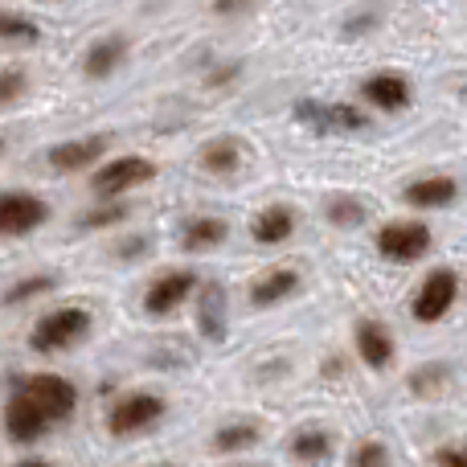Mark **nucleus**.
Masks as SVG:
<instances>
[{
    "instance_id": "11",
    "label": "nucleus",
    "mask_w": 467,
    "mask_h": 467,
    "mask_svg": "<svg viewBox=\"0 0 467 467\" xmlns=\"http://www.w3.org/2000/svg\"><path fill=\"white\" fill-rule=\"evenodd\" d=\"M107 148H111V136H82V140H66V144L49 148V169L54 172H82L95 161H103Z\"/></svg>"
},
{
    "instance_id": "20",
    "label": "nucleus",
    "mask_w": 467,
    "mask_h": 467,
    "mask_svg": "<svg viewBox=\"0 0 467 467\" xmlns=\"http://www.w3.org/2000/svg\"><path fill=\"white\" fill-rule=\"evenodd\" d=\"M291 455H296L299 463H324L332 455V435L320 431V427L299 431V435L291 439Z\"/></svg>"
},
{
    "instance_id": "25",
    "label": "nucleus",
    "mask_w": 467,
    "mask_h": 467,
    "mask_svg": "<svg viewBox=\"0 0 467 467\" xmlns=\"http://www.w3.org/2000/svg\"><path fill=\"white\" fill-rule=\"evenodd\" d=\"M328 218L337 222V226H361V222H365V205L353 202V197H332V202H328Z\"/></svg>"
},
{
    "instance_id": "4",
    "label": "nucleus",
    "mask_w": 467,
    "mask_h": 467,
    "mask_svg": "<svg viewBox=\"0 0 467 467\" xmlns=\"http://www.w3.org/2000/svg\"><path fill=\"white\" fill-rule=\"evenodd\" d=\"M161 419H164V398L148 394V389H136V394H123L119 402L111 406L107 431H111L115 439H128V435H140V431L156 427Z\"/></svg>"
},
{
    "instance_id": "24",
    "label": "nucleus",
    "mask_w": 467,
    "mask_h": 467,
    "mask_svg": "<svg viewBox=\"0 0 467 467\" xmlns=\"http://www.w3.org/2000/svg\"><path fill=\"white\" fill-rule=\"evenodd\" d=\"M37 37H41V29L29 21V16L0 13V41H21V46H33Z\"/></svg>"
},
{
    "instance_id": "33",
    "label": "nucleus",
    "mask_w": 467,
    "mask_h": 467,
    "mask_svg": "<svg viewBox=\"0 0 467 467\" xmlns=\"http://www.w3.org/2000/svg\"><path fill=\"white\" fill-rule=\"evenodd\" d=\"M0 148H5V140H0Z\"/></svg>"
},
{
    "instance_id": "22",
    "label": "nucleus",
    "mask_w": 467,
    "mask_h": 467,
    "mask_svg": "<svg viewBox=\"0 0 467 467\" xmlns=\"http://www.w3.org/2000/svg\"><path fill=\"white\" fill-rule=\"evenodd\" d=\"M258 422H226V427L213 435V451H242V447L258 443Z\"/></svg>"
},
{
    "instance_id": "26",
    "label": "nucleus",
    "mask_w": 467,
    "mask_h": 467,
    "mask_svg": "<svg viewBox=\"0 0 467 467\" xmlns=\"http://www.w3.org/2000/svg\"><path fill=\"white\" fill-rule=\"evenodd\" d=\"M128 218V205L123 202H107V205H99L95 213H87V218H82V226L87 230H103V226H115V222H123Z\"/></svg>"
},
{
    "instance_id": "29",
    "label": "nucleus",
    "mask_w": 467,
    "mask_h": 467,
    "mask_svg": "<svg viewBox=\"0 0 467 467\" xmlns=\"http://www.w3.org/2000/svg\"><path fill=\"white\" fill-rule=\"evenodd\" d=\"M435 467H467V447H443L435 455Z\"/></svg>"
},
{
    "instance_id": "21",
    "label": "nucleus",
    "mask_w": 467,
    "mask_h": 467,
    "mask_svg": "<svg viewBox=\"0 0 467 467\" xmlns=\"http://www.w3.org/2000/svg\"><path fill=\"white\" fill-rule=\"evenodd\" d=\"M202 164L210 172H218V177H226V172H234L242 164V144L238 140H210V144L202 148Z\"/></svg>"
},
{
    "instance_id": "15",
    "label": "nucleus",
    "mask_w": 467,
    "mask_h": 467,
    "mask_svg": "<svg viewBox=\"0 0 467 467\" xmlns=\"http://www.w3.org/2000/svg\"><path fill=\"white\" fill-rule=\"evenodd\" d=\"M123 57H128V41L103 37L87 49V57H82V74H87V78H111V74L123 66Z\"/></svg>"
},
{
    "instance_id": "14",
    "label": "nucleus",
    "mask_w": 467,
    "mask_h": 467,
    "mask_svg": "<svg viewBox=\"0 0 467 467\" xmlns=\"http://www.w3.org/2000/svg\"><path fill=\"white\" fill-rule=\"evenodd\" d=\"M361 95L381 111H402L410 103V82L402 74H373V78L361 82Z\"/></svg>"
},
{
    "instance_id": "23",
    "label": "nucleus",
    "mask_w": 467,
    "mask_h": 467,
    "mask_svg": "<svg viewBox=\"0 0 467 467\" xmlns=\"http://www.w3.org/2000/svg\"><path fill=\"white\" fill-rule=\"evenodd\" d=\"M54 275H29V279L13 283V287L5 291V304H29V299L46 296V291H54Z\"/></svg>"
},
{
    "instance_id": "32",
    "label": "nucleus",
    "mask_w": 467,
    "mask_h": 467,
    "mask_svg": "<svg viewBox=\"0 0 467 467\" xmlns=\"http://www.w3.org/2000/svg\"><path fill=\"white\" fill-rule=\"evenodd\" d=\"M156 467H169V463H156Z\"/></svg>"
},
{
    "instance_id": "7",
    "label": "nucleus",
    "mask_w": 467,
    "mask_h": 467,
    "mask_svg": "<svg viewBox=\"0 0 467 467\" xmlns=\"http://www.w3.org/2000/svg\"><path fill=\"white\" fill-rule=\"evenodd\" d=\"M296 119L312 131H361L365 115L357 107H345V103H320V99H299L296 103Z\"/></svg>"
},
{
    "instance_id": "1",
    "label": "nucleus",
    "mask_w": 467,
    "mask_h": 467,
    "mask_svg": "<svg viewBox=\"0 0 467 467\" xmlns=\"http://www.w3.org/2000/svg\"><path fill=\"white\" fill-rule=\"evenodd\" d=\"M90 337V312L87 307H54V312L37 316L29 328L33 353H66V348L82 345Z\"/></svg>"
},
{
    "instance_id": "30",
    "label": "nucleus",
    "mask_w": 467,
    "mask_h": 467,
    "mask_svg": "<svg viewBox=\"0 0 467 467\" xmlns=\"http://www.w3.org/2000/svg\"><path fill=\"white\" fill-rule=\"evenodd\" d=\"M246 0H218V13H234V8H242Z\"/></svg>"
},
{
    "instance_id": "10",
    "label": "nucleus",
    "mask_w": 467,
    "mask_h": 467,
    "mask_svg": "<svg viewBox=\"0 0 467 467\" xmlns=\"http://www.w3.org/2000/svg\"><path fill=\"white\" fill-rule=\"evenodd\" d=\"M197 287V275L193 271H169L144 291V312L148 316H172Z\"/></svg>"
},
{
    "instance_id": "3",
    "label": "nucleus",
    "mask_w": 467,
    "mask_h": 467,
    "mask_svg": "<svg viewBox=\"0 0 467 467\" xmlns=\"http://www.w3.org/2000/svg\"><path fill=\"white\" fill-rule=\"evenodd\" d=\"M148 181H156L152 161H144V156H115V161H107L103 169L90 177V189H95L99 202H119L123 193L148 185Z\"/></svg>"
},
{
    "instance_id": "18",
    "label": "nucleus",
    "mask_w": 467,
    "mask_h": 467,
    "mask_svg": "<svg viewBox=\"0 0 467 467\" xmlns=\"http://www.w3.org/2000/svg\"><path fill=\"white\" fill-rule=\"evenodd\" d=\"M254 242H263V246H279V242H287L291 234H296V213L287 210V205H271V210H263L254 218Z\"/></svg>"
},
{
    "instance_id": "8",
    "label": "nucleus",
    "mask_w": 467,
    "mask_h": 467,
    "mask_svg": "<svg viewBox=\"0 0 467 467\" xmlns=\"http://www.w3.org/2000/svg\"><path fill=\"white\" fill-rule=\"evenodd\" d=\"M378 250L389 263H419L431 250V230L422 222H394V226L378 230Z\"/></svg>"
},
{
    "instance_id": "31",
    "label": "nucleus",
    "mask_w": 467,
    "mask_h": 467,
    "mask_svg": "<svg viewBox=\"0 0 467 467\" xmlns=\"http://www.w3.org/2000/svg\"><path fill=\"white\" fill-rule=\"evenodd\" d=\"M13 467H54L49 460H21V463H13Z\"/></svg>"
},
{
    "instance_id": "13",
    "label": "nucleus",
    "mask_w": 467,
    "mask_h": 467,
    "mask_svg": "<svg viewBox=\"0 0 467 467\" xmlns=\"http://www.w3.org/2000/svg\"><path fill=\"white\" fill-rule=\"evenodd\" d=\"M197 328L205 340H226V287L222 283H205L202 299H197Z\"/></svg>"
},
{
    "instance_id": "9",
    "label": "nucleus",
    "mask_w": 467,
    "mask_h": 467,
    "mask_svg": "<svg viewBox=\"0 0 467 467\" xmlns=\"http://www.w3.org/2000/svg\"><path fill=\"white\" fill-rule=\"evenodd\" d=\"M49 427H54V422H49L46 414L37 410V402H33L29 394H21V389L5 402V435L13 439V443H21V447L37 443Z\"/></svg>"
},
{
    "instance_id": "28",
    "label": "nucleus",
    "mask_w": 467,
    "mask_h": 467,
    "mask_svg": "<svg viewBox=\"0 0 467 467\" xmlns=\"http://www.w3.org/2000/svg\"><path fill=\"white\" fill-rule=\"evenodd\" d=\"M348 467H389V451H386L381 443H373V439H369V443H361V447L353 451Z\"/></svg>"
},
{
    "instance_id": "2",
    "label": "nucleus",
    "mask_w": 467,
    "mask_h": 467,
    "mask_svg": "<svg viewBox=\"0 0 467 467\" xmlns=\"http://www.w3.org/2000/svg\"><path fill=\"white\" fill-rule=\"evenodd\" d=\"M16 389L29 394L49 422H66L74 410H78V386L66 381L62 373H29V378L16 381Z\"/></svg>"
},
{
    "instance_id": "5",
    "label": "nucleus",
    "mask_w": 467,
    "mask_h": 467,
    "mask_svg": "<svg viewBox=\"0 0 467 467\" xmlns=\"http://www.w3.org/2000/svg\"><path fill=\"white\" fill-rule=\"evenodd\" d=\"M46 218H49L46 197L25 193V189L0 193V238H21V234H33L37 226H46Z\"/></svg>"
},
{
    "instance_id": "6",
    "label": "nucleus",
    "mask_w": 467,
    "mask_h": 467,
    "mask_svg": "<svg viewBox=\"0 0 467 467\" xmlns=\"http://www.w3.org/2000/svg\"><path fill=\"white\" fill-rule=\"evenodd\" d=\"M455 296H460V275H455L451 266H439V271H431L427 279H422L419 296H414V316H419L422 324H439L451 312Z\"/></svg>"
},
{
    "instance_id": "19",
    "label": "nucleus",
    "mask_w": 467,
    "mask_h": 467,
    "mask_svg": "<svg viewBox=\"0 0 467 467\" xmlns=\"http://www.w3.org/2000/svg\"><path fill=\"white\" fill-rule=\"evenodd\" d=\"M226 234H230V226L222 218H193L185 226V234H181V246L193 250V254H202V250L222 246V242H226Z\"/></svg>"
},
{
    "instance_id": "12",
    "label": "nucleus",
    "mask_w": 467,
    "mask_h": 467,
    "mask_svg": "<svg viewBox=\"0 0 467 467\" xmlns=\"http://www.w3.org/2000/svg\"><path fill=\"white\" fill-rule=\"evenodd\" d=\"M357 353H361V361L369 369H389V361H394V337H389L386 324H378V320L357 324Z\"/></svg>"
},
{
    "instance_id": "16",
    "label": "nucleus",
    "mask_w": 467,
    "mask_h": 467,
    "mask_svg": "<svg viewBox=\"0 0 467 467\" xmlns=\"http://www.w3.org/2000/svg\"><path fill=\"white\" fill-rule=\"evenodd\" d=\"M455 193H460V185L451 177H427V181H414L402 193V202L419 205V210H439V205H451Z\"/></svg>"
},
{
    "instance_id": "27",
    "label": "nucleus",
    "mask_w": 467,
    "mask_h": 467,
    "mask_svg": "<svg viewBox=\"0 0 467 467\" xmlns=\"http://www.w3.org/2000/svg\"><path fill=\"white\" fill-rule=\"evenodd\" d=\"M25 87H29V74L25 70H0V107L16 103L25 95Z\"/></svg>"
},
{
    "instance_id": "17",
    "label": "nucleus",
    "mask_w": 467,
    "mask_h": 467,
    "mask_svg": "<svg viewBox=\"0 0 467 467\" xmlns=\"http://www.w3.org/2000/svg\"><path fill=\"white\" fill-rule=\"evenodd\" d=\"M296 287H299V275L296 271H287V266L266 271L263 279L250 283V304H254V307H275L279 299H287Z\"/></svg>"
}]
</instances>
